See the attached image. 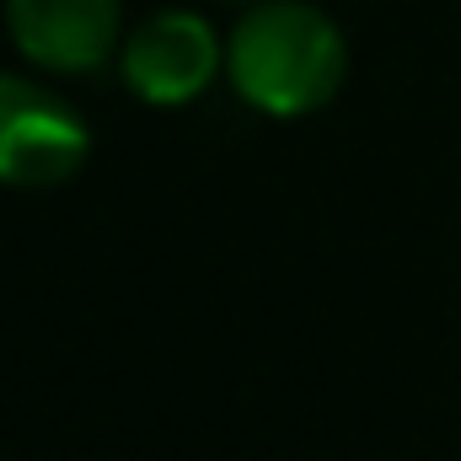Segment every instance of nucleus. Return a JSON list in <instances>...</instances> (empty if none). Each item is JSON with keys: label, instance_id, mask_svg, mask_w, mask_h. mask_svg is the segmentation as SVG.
Masks as SVG:
<instances>
[{"label": "nucleus", "instance_id": "7ed1b4c3", "mask_svg": "<svg viewBox=\"0 0 461 461\" xmlns=\"http://www.w3.org/2000/svg\"><path fill=\"white\" fill-rule=\"evenodd\" d=\"M118 65H123V86L140 103L183 108V103L210 92V81L226 65V43L194 11H161V16H150L145 27L129 32Z\"/></svg>", "mask_w": 461, "mask_h": 461}, {"label": "nucleus", "instance_id": "20e7f679", "mask_svg": "<svg viewBox=\"0 0 461 461\" xmlns=\"http://www.w3.org/2000/svg\"><path fill=\"white\" fill-rule=\"evenodd\" d=\"M123 0H5V32L22 59L59 76H92L108 65Z\"/></svg>", "mask_w": 461, "mask_h": 461}, {"label": "nucleus", "instance_id": "f03ea898", "mask_svg": "<svg viewBox=\"0 0 461 461\" xmlns=\"http://www.w3.org/2000/svg\"><path fill=\"white\" fill-rule=\"evenodd\" d=\"M92 129L54 92L27 76L0 70V183L5 188H59L81 172Z\"/></svg>", "mask_w": 461, "mask_h": 461}, {"label": "nucleus", "instance_id": "f257e3e1", "mask_svg": "<svg viewBox=\"0 0 461 461\" xmlns=\"http://www.w3.org/2000/svg\"><path fill=\"white\" fill-rule=\"evenodd\" d=\"M230 86L247 108L268 118L317 113L339 97L348 76V49L333 16L301 0L252 5L226 43Z\"/></svg>", "mask_w": 461, "mask_h": 461}]
</instances>
